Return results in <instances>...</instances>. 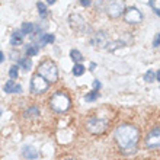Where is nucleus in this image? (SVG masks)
Segmentation results:
<instances>
[{
  "label": "nucleus",
  "instance_id": "nucleus-1",
  "mask_svg": "<svg viewBox=\"0 0 160 160\" xmlns=\"http://www.w3.org/2000/svg\"><path fill=\"white\" fill-rule=\"evenodd\" d=\"M115 140L124 153H134L140 140V132L134 125H119L115 130Z\"/></svg>",
  "mask_w": 160,
  "mask_h": 160
},
{
  "label": "nucleus",
  "instance_id": "nucleus-2",
  "mask_svg": "<svg viewBox=\"0 0 160 160\" xmlns=\"http://www.w3.org/2000/svg\"><path fill=\"white\" fill-rule=\"evenodd\" d=\"M72 106V99L66 92L58 90L50 98V108L55 112H66Z\"/></svg>",
  "mask_w": 160,
  "mask_h": 160
},
{
  "label": "nucleus",
  "instance_id": "nucleus-3",
  "mask_svg": "<svg viewBox=\"0 0 160 160\" xmlns=\"http://www.w3.org/2000/svg\"><path fill=\"white\" fill-rule=\"evenodd\" d=\"M38 74L44 77L48 83H54L58 80V68H57L54 61L45 60L38 66Z\"/></svg>",
  "mask_w": 160,
  "mask_h": 160
},
{
  "label": "nucleus",
  "instance_id": "nucleus-4",
  "mask_svg": "<svg viewBox=\"0 0 160 160\" xmlns=\"http://www.w3.org/2000/svg\"><path fill=\"white\" fill-rule=\"evenodd\" d=\"M125 10V3L124 0H109L106 4V13L109 18H119Z\"/></svg>",
  "mask_w": 160,
  "mask_h": 160
},
{
  "label": "nucleus",
  "instance_id": "nucleus-5",
  "mask_svg": "<svg viewBox=\"0 0 160 160\" xmlns=\"http://www.w3.org/2000/svg\"><path fill=\"white\" fill-rule=\"evenodd\" d=\"M48 88H50V83L44 77L39 76L38 73L32 76V79H31V90L34 93H44L48 90Z\"/></svg>",
  "mask_w": 160,
  "mask_h": 160
},
{
  "label": "nucleus",
  "instance_id": "nucleus-6",
  "mask_svg": "<svg viewBox=\"0 0 160 160\" xmlns=\"http://www.w3.org/2000/svg\"><path fill=\"white\" fill-rule=\"evenodd\" d=\"M86 127H88V130L92 134H102V132H105L106 127H108V122L101 118H92L88 121Z\"/></svg>",
  "mask_w": 160,
  "mask_h": 160
},
{
  "label": "nucleus",
  "instance_id": "nucleus-7",
  "mask_svg": "<svg viewBox=\"0 0 160 160\" xmlns=\"http://www.w3.org/2000/svg\"><path fill=\"white\" fill-rule=\"evenodd\" d=\"M124 19L130 25H137L143 21V13L137 8H128L127 10H124Z\"/></svg>",
  "mask_w": 160,
  "mask_h": 160
},
{
  "label": "nucleus",
  "instance_id": "nucleus-8",
  "mask_svg": "<svg viewBox=\"0 0 160 160\" xmlns=\"http://www.w3.org/2000/svg\"><path fill=\"white\" fill-rule=\"evenodd\" d=\"M90 44H92L93 47H96V48H105L106 45H109L108 35H106L105 32H102V31L95 32V34H93V37L90 38Z\"/></svg>",
  "mask_w": 160,
  "mask_h": 160
},
{
  "label": "nucleus",
  "instance_id": "nucleus-9",
  "mask_svg": "<svg viewBox=\"0 0 160 160\" xmlns=\"http://www.w3.org/2000/svg\"><path fill=\"white\" fill-rule=\"evenodd\" d=\"M68 22H70V26H72L74 31H79V32H83L86 28H88V25H86V21H84L83 18L80 16V15H77V13H73V15H70V18H68Z\"/></svg>",
  "mask_w": 160,
  "mask_h": 160
},
{
  "label": "nucleus",
  "instance_id": "nucleus-10",
  "mask_svg": "<svg viewBox=\"0 0 160 160\" xmlns=\"http://www.w3.org/2000/svg\"><path fill=\"white\" fill-rule=\"evenodd\" d=\"M159 143H160V130H159V127H156L148 134L147 140H146V146L148 148H159Z\"/></svg>",
  "mask_w": 160,
  "mask_h": 160
},
{
  "label": "nucleus",
  "instance_id": "nucleus-11",
  "mask_svg": "<svg viewBox=\"0 0 160 160\" xmlns=\"http://www.w3.org/2000/svg\"><path fill=\"white\" fill-rule=\"evenodd\" d=\"M22 154H23L25 159H29V160H34L39 156L38 150H37L35 147H32V146H25L23 150H22Z\"/></svg>",
  "mask_w": 160,
  "mask_h": 160
},
{
  "label": "nucleus",
  "instance_id": "nucleus-12",
  "mask_svg": "<svg viewBox=\"0 0 160 160\" xmlns=\"http://www.w3.org/2000/svg\"><path fill=\"white\" fill-rule=\"evenodd\" d=\"M4 92L8 93H21L22 92V88L19 84H16L13 80H9L8 83L4 84Z\"/></svg>",
  "mask_w": 160,
  "mask_h": 160
},
{
  "label": "nucleus",
  "instance_id": "nucleus-13",
  "mask_svg": "<svg viewBox=\"0 0 160 160\" xmlns=\"http://www.w3.org/2000/svg\"><path fill=\"white\" fill-rule=\"evenodd\" d=\"M22 42H23V34H22L21 31H15L12 34V37H10V44L13 47H18V45H21Z\"/></svg>",
  "mask_w": 160,
  "mask_h": 160
},
{
  "label": "nucleus",
  "instance_id": "nucleus-14",
  "mask_svg": "<svg viewBox=\"0 0 160 160\" xmlns=\"http://www.w3.org/2000/svg\"><path fill=\"white\" fill-rule=\"evenodd\" d=\"M21 32L23 34V37H25V35H32L35 32V25L31 23V22H25L21 28Z\"/></svg>",
  "mask_w": 160,
  "mask_h": 160
},
{
  "label": "nucleus",
  "instance_id": "nucleus-15",
  "mask_svg": "<svg viewBox=\"0 0 160 160\" xmlns=\"http://www.w3.org/2000/svg\"><path fill=\"white\" fill-rule=\"evenodd\" d=\"M23 115H25V118H38L39 117V108H37V106H31V108L25 109Z\"/></svg>",
  "mask_w": 160,
  "mask_h": 160
},
{
  "label": "nucleus",
  "instance_id": "nucleus-16",
  "mask_svg": "<svg viewBox=\"0 0 160 160\" xmlns=\"http://www.w3.org/2000/svg\"><path fill=\"white\" fill-rule=\"evenodd\" d=\"M54 42V35L52 34H42L38 39V45H45V44H51Z\"/></svg>",
  "mask_w": 160,
  "mask_h": 160
},
{
  "label": "nucleus",
  "instance_id": "nucleus-17",
  "mask_svg": "<svg viewBox=\"0 0 160 160\" xmlns=\"http://www.w3.org/2000/svg\"><path fill=\"white\" fill-rule=\"evenodd\" d=\"M26 57H34V55H37L39 52V47L38 45H34V44H31V45L26 47Z\"/></svg>",
  "mask_w": 160,
  "mask_h": 160
},
{
  "label": "nucleus",
  "instance_id": "nucleus-18",
  "mask_svg": "<svg viewBox=\"0 0 160 160\" xmlns=\"http://www.w3.org/2000/svg\"><path fill=\"white\" fill-rule=\"evenodd\" d=\"M19 67H22L23 70H31V67H32V61H31V58H28V57H25V58H21L19 60Z\"/></svg>",
  "mask_w": 160,
  "mask_h": 160
},
{
  "label": "nucleus",
  "instance_id": "nucleus-19",
  "mask_svg": "<svg viewBox=\"0 0 160 160\" xmlns=\"http://www.w3.org/2000/svg\"><path fill=\"white\" fill-rule=\"evenodd\" d=\"M86 72V67H84L83 64H80V63H77V64H74V67H73V74L74 76H82L83 73Z\"/></svg>",
  "mask_w": 160,
  "mask_h": 160
},
{
  "label": "nucleus",
  "instance_id": "nucleus-20",
  "mask_svg": "<svg viewBox=\"0 0 160 160\" xmlns=\"http://www.w3.org/2000/svg\"><path fill=\"white\" fill-rule=\"evenodd\" d=\"M70 57L73 58V61L74 63H80V61H83V55H82V52L77 50H72L70 51Z\"/></svg>",
  "mask_w": 160,
  "mask_h": 160
},
{
  "label": "nucleus",
  "instance_id": "nucleus-21",
  "mask_svg": "<svg viewBox=\"0 0 160 160\" xmlns=\"http://www.w3.org/2000/svg\"><path fill=\"white\" fill-rule=\"evenodd\" d=\"M99 98V92L98 90H92V92H89L86 96H84V101L86 102H95Z\"/></svg>",
  "mask_w": 160,
  "mask_h": 160
},
{
  "label": "nucleus",
  "instance_id": "nucleus-22",
  "mask_svg": "<svg viewBox=\"0 0 160 160\" xmlns=\"http://www.w3.org/2000/svg\"><path fill=\"white\" fill-rule=\"evenodd\" d=\"M37 8H38V13L41 15V18H45L47 16V6L42 2H38L37 3Z\"/></svg>",
  "mask_w": 160,
  "mask_h": 160
},
{
  "label": "nucleus",
  "instance_id": "nucleus-23",
  "mask_svg": "<svg viewBox=\"0 0 160 160\" xmlns=\"http://www.w3.org/2000/svg\"><path fill=\"white\" fill-rule=\"evenodd\" d=\"M144 80L148 82V83L154 82V80H156V74H154V72H153V70H148V72L144 74Z\"/></svg>",
  "mask_w": 160,
  "mask_h": 160
},
{
  "label": "nucleus",
  "instance_id": "nucleus-24",
  "mask_svg": "<svg viewBox=\"0 0 160 160\" xmlns=\"http://www.w3.org/2000/svg\"><path fill=\"white\" fill-rule=\"evenodd\" d=\"M18 74H19V67H18V66H12L10 70H9V76H10V79H16Z\"/></svg>",
  "mask_w": 160,
  "mask_h": 160
},
{
  "label": "nucleus",
  "instance_id": "nucleus-25",
  "mask_svg": "<svg viewBox=\"0 0 160 160\" xmlns=\"http://www.w3.org/2000/svg\"><path fill=\"white\" fill-rule=\"evenodd\" d=\"M159 42H160V35L156 34V37H154V41H153V47H154V48H159Z\"/></svg>",
  "mask_w": 160,
  "mask_h": 160
},
{
  "label": "nucleus",
  "instance_id": "nucleus-26",
  "mask_svg": "<svg viewBox=\"0 0 160 160\" xmlns=\"http://www.w3.org/2000/svg\"><path fill=\"white\" fill-rule=\"evenodd\" d=\"M80 4H82L83 8H89V6L92 4V0H80Z\"/></svg>",
  "mask_w": 160,
  "mask_h": 160
},
{
  "label": "nucleus",
  "instance_id": "nucleus-27",
  "mask_svg": "<svg viewBox=\"0 0 160 160\" xmlns=\"http://www.w3.org/2000/svg\"><path fill=\"white\" fill-rule=\"evenodd\" d=\"M93 86H95V89L98 90V89L101 88V82H98V80H95V82H93Z\"/></svg>",
  "mask_w": 160,
  "mask_h": 160
},
{
  "label": "nucleus",
  "instance_id": "nucleus-28",
  "mask_svg": "<svg viewBox=\"0 0 160 160\" xmlns=\"http://www.w3.org/2000/svg\"><path fill=\"white\" fill-rule=\"evenodd\" d=\"M3 60H4V54L2 52V51H0V64L3 63Z\"/></svg>",
  "mask_w": 160,
  "mask_h": 160
},
{
  "label": "nucleus",
  "instance_id": "nucleus-29",
  "mask_svg": "<svg viewBox=\"0 0 160 160\" xmlns=\"http://www.w3.org/2000/svg\"><path fill=\"white\" fill-rule=\"evenodd\" d=\"M95 67H96V64H95V63L90 64V70H95Z\"/></svg>",
  "mask_w": 160,
  "mask_h": 160
},
{
  "label": "nucleus",
  "instance_id": "nucleus-30",
  "mask_svg": "<svg viewBox=\"0 0 160 160\" xmlns=\"http://www.w3.org/2000/svg\"><path fill=\"white\" fill-rule=\"evenodd\" d=\"M47 3H50V4H52V3H55V0H47Z\"/></svg>",
  "mask_w": 160,
  "mask_h": 160
},
{
  "label": "nucleus",
  "instance_id": "nucleus-31",
  "mask_svg": "<svg viewBox=\"0 0 160 160\" xmlns=\"http://www.w3.org/2000/svg\"><path fill=\"white\" fill-rule=\"evenodd\" d=\"M64 160H76V159H64Z\"/></svg>",
  "mask_w": 160,
  "mask_h": 160
},
{
  "label": "nucleus",
  "instance_id": "nucleus-32",
  "mask_svg": "<svg viewBox=\"0 0 160 160\" xmlns=\"http://www.w3.org/2000/svg\"><path fill=\"white\" fill-rule=\"evenodd\" d=\"M0 115H2V111H0Z\"/></svg>",
  "mask_w": 160,
  "mask_h": 160
}]
</instances>
